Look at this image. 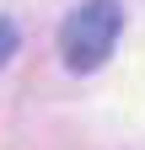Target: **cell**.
Masks as SVG:
<instances>
[{
    "label": "cell",
    "instance_id": "obj_2",
    "mask_svg": "<svg viewBox=\"0 0 145 150\" xmlns=\"http://www.w3.org/2000/svg\"><path fill=\"white\" fill-rule=\"evenodd\" d=\"M16 43H22V32H16V22H11V16H0V64H6L11 54H16Z\"/></svg>",
    "mask_w": 145,
    "mask_h": 150
},
{
    "label": "cell",
    "instance_id": "obj_1",
    "mask_svg": "<svg viewBox=\"0 0 145 150\" xmlns=\"http://www.w3.org/2000/svg\"><path fill=\"white\" fill-rule=\"evenodd\" d=\"M118 27H124L118 0H81V6L65 16V27H59V59H65V70H75V75L102 70L107 54H113V43H118Z\"/></svg>",
    "mask_w": 145,
    "mask_h": 150
}]
</instances>
